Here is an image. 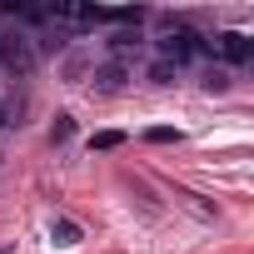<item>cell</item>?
<instances>
[{"instance_id": "obj_5", "label": "cell", "mask_w": 254, "mask_h": 254, "mask_svg": "<svg viewBox=\"0 0 254 254\" xmlns=\"http://www.w3.org/2000/svg\"><path fill=\"white\" fill-rule=\"evenodd\" d=\"M140 25H120L115 35H110V50H115V60H125V55H130V50H140Z\"/></svg>"}, {"instance_id": "obj_10", "label": "cell", "mask_w": 254, "mask_h": 254, "mask_svg": "<svg viewBox=\"0 0 254 254\" xmlns=\"http://www.w3.org/2000/svg\"><path fill=\"white\" fill-rule=\"evenodd\" d=\"M145 140H150V145H175L180 130H170V125H155V130H145Z\"/></svg>"}, {"instance_id": "obj_11", "label": "cell", "mask_w": 254, "mask_h": 254, "mask_svg": "<svg viewBox=\"0 0 254 254\" xmlns=\"http://www.w3.org/2000/svg\"><path fill=\"white\" fill-rule=\"evenodd\" d=\"M204 90L224 95V90H229V70H204Z\"/></svg>"}, {"instance_id": "obj_3", "label": "cell", "mask_w": 254, "mask_h": 254, "mask_svg": "<svg viewBox=\"0 0 254 254\" xmlns=\"http://www.w3.org/2000/svg\"><path fill=\"white\" fill-rule=\"evenodd\" d=\"M204 55H219L224 65H244V60L254 55V40H249L244 30H219L214 40H204Z\"/></svg>"}, {"instance_id": "obj_8", "label": "cell", "mask_w": 254, "mask_h": 254, "mask_svg": "<svg viewBox=\"0 0 254 254\" xmlns=\"http://www.w3.org/2000/svg\"><path fill=\"white\" fill-rule=\"evenodd\" d=\"M70 135H75V120H70V115H55V125H50V140H55V145H65Z\"/></svg>"}, {"instance_id": "obj_12", "label": "cell", "mask_w": 254, "mask_h": 254, "mask_svg": "<svg viewBox=\"0 0 254 254\" xmlns=\"http://www.w3.org/2000/svg\"><path fill=\"white\" fill-rule=\"evenodd\" d=\"M5 125H10V105H5V100H0V130H5Z\"/></svg>"}, {"instance_id": "obj_1", "label": "cell", "mask_w": 254, "mask_h": 254, "mask_svg": "<svg viewBox=\"0 0 254 254\" xmlns=\"http://www.w3.org/2000/svg\"><path fill=\"white\" fill-rule=\"evenodd\" d=\"M35 40H30V30H0V70H10V75H30L35 70Z\"/></svg>"}, {"instance_id": "obj_13", "label": "cell", "mask_w": 254, "mask_h": 254, "mask_svg": "<svg viewBox=\"0 0 254 254\" xmlns=\"http://www.w3.org/2000/svg\"><path fill=\"white\" fill-rule=\"evenodd\" d=\"M0 254H5V249H0Z\"/></svg>"}, {"instance_id": "obj_6", "label": "cell", "mask_w": 254, "mask_h": 254, "mask_svg": "<svg viewBox=\"0 0 254 254\" xmlns=\"http://www.w3.org/2000/svg\"><path fill=\"white\" fill-rule=\"evenodd\" d=\"M125 145V130H100V135H90V150H120Z\"/></svg>"}, {"instance_id": "obj_2", "label": "cell", "mask_w": 254, "mask_h": 254, "mask_svg": "<svg viewBox=\"0 0 254 254\" xmlns=\"http://www.w3.org/2000/svg\"><path fill=\"white\" fill-rule=\"evenodd\" d=\"M199 55H204V35H194L190 25H180V20H175V25H170V35H160V60H170L175 70H180V65H190V60H199Z\"/></svg>"}, {"instance_id": "obj_4", "label": "cell", "mask_w": 254, "mask_h": 254, "mask_svg": "<svg viewBox=\"0 0 254 254\" xmlns=\"http://www.w3.org/2000/svg\"><path fill=\"white\" fill-rule=\"evenodd\" d=\"M130 75H135L130 60H105V65L95 70V90H100V95H120L125 85H130Z\"/></svg>"}, {"instance_id": "obj_7", "label": "cell", "mask_w": 254, "mask_h": 254, "mask_svg": "<svg viewBox=\"0 0 254 254\" xmlns=\"http://www.w3.org/2000/svg\"><path fill=\"white\" fill-rule=\"evenodd\" d=\"M50 234H55V244H80V224H70V219H55Z\"/></svg>"}, {"instance_id": "obj_9", "label": "cell", "mask_w": 254, "mask_h": 254, "mask_svg": "<svg viewBox=\"0 0 254 254\" xmlns=\"http://www.w3.org/2000/svg\"><path fill=\"white\" fill-rule=\"evenodd\" d=\"M175 75H180V70H175L170 60H155V65H150V80H155V85H175Z\"/></svg>"}]
</instances>
